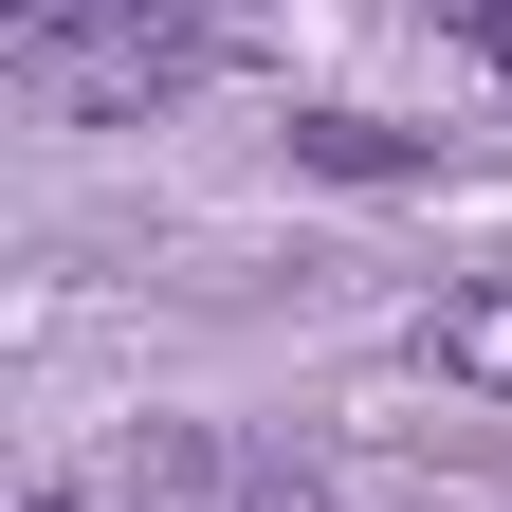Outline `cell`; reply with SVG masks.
Returning a JSON list of instances; mask_svg holds the SVG:
<instances>
[{"label": "cell", "mask_w": 512, "mask_h": 512, "mask_svg": "<svg viewBox=\"0 0 512 512\" xmlns=\"http://www.w3.org/2000/svg\"><path fill=\"white\" fill-rule=\"evenodd\" d=\"M19 512H92V494H19Z\"/></svg>", "instance_id": "8992f818"}, {"label": "cell", "mask_w": 512, "mask_h": 512, "mask_svg": "<svg viewBox=\"0 0 512 512\" xmlns=\"http://www.w3.org/2000/svg\"><path fill=\"white\" fill-rule=\"evenodd\" d=\"M37 74L74 92V110H147V92H183V74H202V37H183V19H147V0H110V19H92L74 55H37Z\"/></svg>", "instance_id": "6da1fadb"}, {"label": "cell", "mask_w": 512, "mask_h": 512, "mask_svg": "<svg viewBox=\"0 0 512 512\" xmlns=\"http://www.w3.org/2000/svg\"><path fill=\"white\" fill-rule=\"evenodd\" d=\"M0 19H19V55H74V37L110 19V0H0Z\"/></svg>", "instance_id": "5b68a950"}, {"label": "cell", "mask_w": 512, "mask_h": 512, "mask_svg": "<svg viewBox=\"0 0 512 512\" xmlns=\"http://www.w3.org/2000/svg\"><path fill=\"white\" fill-rule=\"evenodd\" d=\"M220 512H330V476L275 458V439H238V458H220Z\"/></svg>", "instance_id": "277c9868"}, {"label": "cell", "mask_w": 512, "mask_h": 512, "mask_svg": "<svg viewBox=\"0 0 512 512\" xmlns=\"http://www.w3.org/2000/svg\"><path fill=\"white\" fill-rule=\"evenodd\" d=\"M421 366L512 403V275H439V293H421Z\"/></svg>", "instance_id": "7a4b0ae2"}, {"label": "cell", "mask_w": 512, "mask_h": 512, "mask_svg": "<svg viewBox=\"0 0 512 512\" xmlns=\"http://www.w3.org/2000/svg\"><path fill=\"white\" fill-rule=\"evenodd\" d=\"M293 147H311V165H330V183H403V165H421V147H403V128H366V110H311V128H293Z\"/></svg>", "instance_id": "3957f363"}]
</instances>
